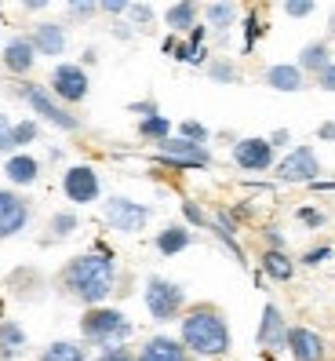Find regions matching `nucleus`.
Wrapping results in <instances>:
<instances>
[{
  "label": "nucleus",
  "instance_id": "nucleus-1",
  "mask_svg": "<svg viewBox=\"0 0 335 361\" xmlns=\"http://www.w3.org/2000/svg\"><path fill=\"white\" fill-rule=\"evenodd\" d=\"M55 292L70 303H80L84 310L102 307L117 292V259L110 252H80V256L66 259L55 274Z\"/></svg>",
  "mask_w": 335,
  "mask_h": 361
},
{
  "label": "nucleus",
  "instance_id": "nucleus-2",
  "mask_svg": "<svg viewBox=\"0 0 335 361\" xmlns=\"http://www.w3.org/2000/svg\"><path fill=\"white\" fill-rule=\"evenodd\" d=\"M179 343L194 357H222L234 347V332H229L226 310L215 303H190L179 317Z\"/></svg>",
  "mask_w": 335,
  "mask_h": 361
},
{
  "label": "nucleus",
  "instance_id": "nucleus-3",
  "mask_svg": "<svg viewBox=\"0 0 335 361\" xmlns=\"http://www.w3.org/2000/svg\"><path fill=\"white\" fill-rule=\"evenodd\" d=\"M77 329H80L84 343H88V347H102V350H106V347H124L132 339V332H135V325L128 322V314L117 310V307H91V310H84Z\"/></svg>",
  "mask_w": 335,
  "mask_h": 361
},
{
  "label": "nucleus",
  "instance_id": "nucleus-4",
  "mask_svg": "<svg viewBox=\"0 0 335 361\" xmlns=\"http://www.w3.org/2000/svg\"><path fill=\"white\" fill-rule=\"evenodd\" d=\"M142 303H146V310H150V317L157 325L175 322V317H182L186 307H190L186 303V288L172 278H160V274H150V278H146Z\"/></svg>",
  "mask_w": 335,
  "mask_h": 361
},
{
  "label": "nucleus",
  "instance_id": "nucleus-5",
  "mask_svg": "<svg viewBox=\"0 0 335 361\" xmlns=\"http://www.w3.org/2000/svg\"><path fill=\"white\" fill-rule=\"evenodd\" d=\"M18 95H23L30 110H33L40 121H48L51 128H58V132H80V128H84V121L70 110V106H62V102L44 88V84H23V88H18Z\"/></svg>",
  "mask_w": 335,
  "mask_h": 361
},
{
  "label": "nucleus",
  "instance_id": "nucleus-6",
  "mask_svg": "<svg viewBox=\"0 0 335 361\" xmlns=\"http://www.w3.org/2000/svg\"><path fill=\"white\" fill-rule=\"evenodd\" d=\"M48 92L62 106H80L84 99H88V92H91V77H88L84 66H77V62H58V66L51 70Z\"/></svg>",
  "mask_w": 335,
  "mask_h": 361
},
{
  "label": "nucleus",
  "instance_id": "nucleus-7",
  "mask_svg": "<svg viewBox=\"0 0 335 361\" xmlns=\"http://www.w3.org/2000/svg\"><path fill=\"white\" fill-rule=\"evenodd\" d=\"M102 216H106L110 230L117 233H139L150 226L153 208L142 201H132V197H110V201H102Z\"/></svg>",
  "mask_w": 335,
  "mask_h": 361
},
{
  "label": "nucleus",
  "instance_id": "nucleus-8",
  "mask_svg": "<svg viewBox=\"0 0 335 361\" xmlns=\"http://www.w3.org/2000/svg\"><path fill=\"white\" fill-rule=\"evenodd\" d=\"M157 161L168 164V168H182V172H186V168H212L215 164V157H212L208 146L190 142V139H179V135L157 142Z\"/></svg>",
  "mask_w": 335,
  "mask_h": 361
},
{
  "label": "nucleus",
  "instance_id": "nucleus-9",
  "mask_svg": "<svg viewBox=\"0 0 335 361\" xmlns=\"http://www.w3.org/2000/svg\"><path fill=\"white\" fill-rule=\"evenodd\" d=\"M321 157H317V150L313 146H296V150H288V157H281L277 164H274V176L281 179V183H306V186H313L321 179Z\"/></svg>",
  "mask_w": 335,
  "mask_h": 361
},
{
  "label": "nucleus",
  "instance_id": "nucleus-10",
  "mask_svg": "<svg viewBox=\"0 0 335 361\" xmlns=\"http://www.w3.org/2000/svg\"><path fill=\"white\" fill-rule=\"evenodd\" d=\"M62 194L73 204H95L102 197V179L91 164H70L62 172Z\"/></svg>",
  "mask_w": 335,
  "mask_h": 361
},
{
  "label": "nucleus",
  "instance_id": "nucleus-11",
  "mask_svg": "<svg viewBox=\"0 0 335 361\" xmlns=\"http://www.w3.org/2000/svg\"><path fill=\"white\" fill-rule=\"evenodd\" d=\"M33 219V204L18 190H0V241L18 238Z\"/></svg>",
  "mask_w": 335,
  "mask_h": 361
},
{
  "label": "nucleus",
  "instance_id": "nucleus-12",
  "mask_svg": "<svg viewBox=\"0 0 335 361\" xmlns=\"http://www.w3.org/2000/svg\"><path fill=\"white\" fill-rule=\"evenodd\" d=\"M274 154L277 150L270 146V139H259V135L234 142V164L241 168V172H270V168L277 164Z\"/></svg>",
  "mask_w": 335,
  "mask_h": 361
},
{
  "label": "nucleus",
  "instance_id": "nucleus-13",
  "mask_svg": "<svg viewBox=\"0 0 335 361\" xmlns=\"http://www.w3.org/2000/svg\"><path fill=\"white\" fill-rule=\"evenodd\" d=\"M284 350L296 357V361H328V339L321 332L306 329V325H291Z\"/></svg>",
  "mask_w": 335,
  "mask_h": 361
},
{
  "label": "nucleus",
  "instance_id": "nucleus-14",
  "mask_svg": "<svg viewBox=\"0 0 335 361\" xmlns=\"http://www.w3.org/2000/svg\"><path fill=\"white\" fill-rule=\"evenodd\" d=\"M288 317L281 314V307L277 303H266L263 307V317H259V329H255V343L263 347V350H284V343H288Z\"/></svg>",
  "mask_w": 335,
  "mask_h": 361
},
{
  "label": "nucleus",
  "instance_id": "nucleus-15",
  "mask_svg": "<svg viewBox=\"0 0 335 361\" xmlns=\"http://www.w3.org/2000/svg\"><path fill=\"white\" fill-rule=\"evenodd\" d=\"M30 40H33L37 55H48V59L66 55V48H70V33H66V26H62V23H37L33 33H30Z\"/></svg>",
  "mask_w": 335,
  "mask_h": 361
},
{
  "label": "nucleus",
  "instance_id": "nucleus-16",
  "mask_svg": "<svg viewBox=\"0 0 335 361\" xmlns=\"http://www.w3.org/2000/svg\"><path fill=\"white\" fill-rule=\"evenodd\" d=\"M0 62H4V70L8 73H30L37 66V48H33V40L30 37H11L4 51H0Z\"/></svg>",
  "mask_w": 335,
  "mask_h": 361
},
{
  "label": "nucleus",
  "instance_id": "nucleus-17",
  "mask_svg": "<svg viewBox=\"0 0 335 361\" xmlns=\"http://www.w3.org/2000/svg\"><path fill=\"white\" fill-rule=\"evenodd\" d=\"M139 361H197L175 336H150L139 350Z\"/></svg>",
  "mask_w": 335,
  "mask_h": 361
},
{
  "label": "nucleus",
  "instance_id": "nucleus-18",
  "mask_svg": "<svg viewBox=\"0 0 335 361\" xmlns=\"http://www.w3.org/2000/svg\"><path fill=\"white\" fill-rule=\"evenodd\" d=\"M263 84H266V88H274V92L291 95V92L306 88V77H303V70L296 66V62H277V66H270L263 73Z\"/></svg>",
  "mask_w": 335,
  "mask_h": 361
},
{
  "label": "nucleus",
  "instance_id": "nucleus-19",
  "mask_svg": "<svg viewBox=\"0 0 335 361\" xmlns=\"http://www.w3.org/2000/svg\"><path fill=\"white\" fill-rule=\"evenodd\" d=\"M197 23H201V4H194V0H179V4L164 8V26L175 37H186Z\"/></svg>",
  "mask_w": 335,
  "mask_h": 361
},
{
  "label": "nucleus",
  "instance_id": "nucleus-20",
  "mask_svg": "<svg viewBox=\"0 0 335 361\" xmlns=\"http://www.w3.org/2000/svg\"><path fill=\"white\" fill-rule=\"evenodd\" d=\"M153 245H157L160 256L172 259V256H179V252H186V248L194 245V230L186 226V223H168L164 230H157V241Z\"/></svg>",
  "mask_w": 335,
  "mask_h": 361
},
{
  "label": "nucleus",
  "instance_id": "nucleus-21",
  "mask_svg": "<svg viewBox=\"0 0 335 361\" xmlns=\"http://www.w3.org/2000/svg\"><path fill=\"white\" fill-rule=\"evenodd\" d=\"M259 274H263V278H270V281H277V285H284V281L296 278V259H291L288 252L263 248V256H259Z\"/></svg>",
  "mask_w": 335,
  "mask_h": 361
},
{
  "label": "nucleus",
  "instance_id": "nucleus-22",
  "mask_svg": "<svg viewBox=\"0 0 335 361\" xmlns=\"http://www.w3.org/2000/svg\"><path fill=\"white\" fill-rule=\"evenodd\" d=\"M331 62L335 59H331V44H328V40H310V44H303L296 66L303 70V77H317V73H324L331 66Z\"/></svg>",
  "mask_w": 335,
  "mask_h": 361
},
{
  "label": "nucleus",
  "instance_id": "nucleus-23",
  "mask_svg": "<svg viewBox=\"0 0 335 361\" xmlns=\"http://www.w3.org/2000/svg\"><path fill=\"white\" fill-rule=\"evenodd\" d=\"M8 288H11L15 300H40V295H44V274L33 270V267H18L8 278Z\"/></svg>",
  "mask_w": 335,
  "mask_h": 361
},
{
  "label": "nucleus",
  "instance_id": "nucleus-24",
  "mask_svg": "<svg viewBox=\"0 0 335 361\" xmlns=\"http://www.w3.org/2000/svg\"><path fill=\"white\" fill-rule=\"evenodd\" d=\"M4 176L11 186H33L40 179V161L33 154H11L4 164Z\"/></svg>",
  "mask_w": 335,
  "mask_h": 361
},
{
  "label": "nucleus",
  "instance_id": "nucleus-25",
  "mask_svg": "<svg viewBox=\"0 0 335 361\" xmlns=\"http://www.w3.org/2000/svg\"><path fill=\"white\" fill-rule=\"evenodd\" d=\"M30 339L18 322H0V361H18L26 354Z\"/></svg>",
  "mask_w": 335,
  "mask_h": 361
},
{
  "label": "nucleus",
  "instance_id": "nucleus-26",
  "mask_svg": "<svg viewBox=\"0 0 335 361\" xmlns=\"http://www.w3.org/2000/svg\"><path fill=\"white\" fill-rule=\"evenodd\" d=\"M204 26L212 30L219 40H226V33L237 26V8L234 4H204Z\"/></svg>",
  "mask_w": 335,
  "mask_h": 361
},
{
  "label": "nucleus",
  "instance_id": "nucleus-27",
  "mask_svg": "<svg viewBox=\"0 0 335 361\" xmlns=\"http://www.w3.org/2000/svg\"><path fill=\"white\" fill-rule=\"evenodd\" d=\"M37 361H88V350L80 343H73V339H55V343H48L40 350Z\"/></svg>",
  "mask_w": 335,
  "mask_h": 361
},
{
  "label": "nucleus",
  "instance_id": "nucleus-28",
  "mask_svg": "<svg viewBox=\"0 0 335 361\" xmlns=\"http://www.w3.org/2000/svg\"><path fill=\"white\" fill-rule=\"evenodd\" d=\"M135 132L146 142H164V139H172V121H168L164 114H153V117H142L135 124Z\"/></svg>",
  "mask_w": 335,
  "mask_h": 361
},
{
  "label": "nucleus",
  "instance_id": "nucleus-29",
  "mask_svg": "<svg viewBox=\"0 0 335 361\" xmlns=\"http://www.w3.org/2000/svg\"><path fill=\"white\" fill-rule=\"evenodd\" d=\"M77 226H80L77 212H55V216L48 219V241H66V238H73Z\"/></svg>",
  "mask_w": 335,
  "mask_h": 361
},
{
  "label": "nucleus",
  "instance_id": "nucleus-30",
  "mask_svg": "<svg viewBox=\"0 0 335 361\" xmlns=\"http://www.w3.org/2000/svg\"><path fill=\"white\" fill-rule=\"evenodd\" d=\"M204 73L212 77L215 84H237V80H241V70H237L229 59H212V62L204 66Z\"/></svg>",
  "mask_w": 335,
  "mask_h": 361
},
{
  "label": "nucleus",
  "instance_id": "nucleus-31",
  "mask_svg": "<svg viewBox=\"0 0 335 361\" xmlns=\"http://www.w3.org/2000/svg\"><path fill=\"white\" fill-rule=\"evenodd\" d=\"M212 233H215V241H219V245H222V248L229 252V256H234V263H237V267H248V259H244V248L237 245V233L222 230V226H219L215 219H212Z\"/></svg>",
  "mask_w": 335,
  "mask_h": 361
},
{
  "label": "nucleus",
  "instance_id": "nucleus-32",
  "mask_svg": "<svg viewBox=\"0 0 335 361\" xmlns=\"http://www.w3.org/2000/svg\"><path fill=\"white\" fill-rule=\"evenodd\" d=\"M259 37H266V23L259 18V11H248V15H244V51L255 48Z\"/></svg>",
  "mask_w": 335,
  "mask_h": 361
},
{
  "label": "nucleus",
  "instance_id": "nucleus-33",
  "mask_svg": "<svg viewBox=\"0 0 335 361\" xmlns=\"http://www.w3.org/2000/svg\"><path fill=\"white\" fill-rule=\"evenodd\" d=\"M11 139H15V150H26L30 142L40 139V124H37V121H18L15 132H11Z\"/></svg>",
  "mask_w": 335,
  "mask_h": 361
},
{
  "label": "nucleus",
  "instance_id": "nucleus-34",
  "mask_svg": "<svg viewBox=\"0 0 335 361\" xmlns=\"http://www.w3.org/2000/svg\"><path fill=\"white\" fill-rule=\"evenodd\" d=\"M182 219H186V226H212V216L197 201H182Z\"/></svg>",
  "mask_w": 335,
  "mask_h": 361
},
{
  "label": "nucleus",
  "instance_id": "nucleus-35",
  "mask_svg": "<svg viewBox=\"0 0 335 361\" xmlns=\"http://www.w3.org/2000/svg\"><path fill=\"white\" fill-rule=\"evenodd\" d=\"M179 139H190V142H201L204 146L208 139H212V132H208L201 121H182L179 124Z\"/></svg>",
  "mask_w": 335,
  "mask_h": 361
},
{
  "label": "nucleus",
  "instance_id": "nucleus-36",
  "mask_svg": "<svg viewBox=\"0 0 335 361\" xmlns=\"http://www.w3.org/2000/svg\"><path fill=\"white\" fill-rule=\"evenodd\" d=\"M128 18H132V26H135V30H150V23H153V8H150V4H128Z\"/></svg>",
  "mask_w": 335,
  "mask_h": 361
},
{
  "label": "nucleus",
  "instance_id": "nucleus-37",
  "mask_svg": "<svg viewBox=\"0 0 335 361\" xmlns=\"http://www.w3.org/2000/svg\"><path fill=\"white\" fill-rule=\"evenodd\" d=\"M281 11L288 18H310L313 11H317V4H313V0H288V4H281Z\"/></svg>",
  "mask_w": 335,
  "mask_h": 361
},
{
  "label": "nucleus",
  "instance_id": "nucleus-38",
  "mask_svg": "<svg viewBox=\"0 0 335 361\" xmlns=\"http://www.w3.org/2000/svg\"><path fill=\"white\" fill-rule=\"evenodd\" d=\"M296 219H299L303 226H310V230H321V226L328 223V216H324L321 208H299V212H296Z\"/></svg>",
  "mask_w": 335,
  "mask_h": 361
},
{
  "label": "nucleus",
  "instance_id": "nucleus-39",
  "mask_svg": "<svg viewBox=\"0 0 335 361\" xmlns=\"http://www.w3.org/2000/svg\"><path fill=\"white\" fill-rule=\"evenodd\" d=\"M324 259H331V245H313L303 252V267H321Z\"/></svg>",
  "mask_w": 335,
  "mask_h": 361
},
{
  "label": "nucleus",
  "instance_id": "nucleus-40",
  "mask_svg": "<svg viewBox=\"0 0 335 361\" xmlns=\"http://www.w3.org/2000/svg\"><path fill=\"white\" fill-rule=\"evenodd\" d=\"M66 15H70V18H77V23H84V18L99 15V4H91V0H73V4L66 8Z\"/></svg>",
  "mask_w": 335,
  "mask_h": 361
},
{
  "label": "nucleus",
  "instance_id": "nucleus-41",
  "mask_svg": "<svg viewBox=\"0 0 335 361\" xmlns=\"http://www.w3.org/2000/svg\"><path fill=\"white\" fill-rule=\"evenodd\" d=\"M263 241H266V248H274V252H284L288 248V241H284V233H281V226H263Z\"/></svg>",
  "mask_w": 335,
  "mask_h": 361
},
{
  "label": "nucleus",
  "instance_id": "nucleus-42",
  "mask_svg": "<svg viewBox=\"0 0 335 361\" xmlns=\"http://www.w3.org/2000/svg\"><path fill=\"white\" fill-rule=\"evenodd\" d=\"M95 361H139V354H135L132 347H106Z\"/></svg>",
  "mask_w": 335,
  "mask_h": 361
},
{
  "label": "nucleus",
  "instance_id": "nucleus-43",
  "mask_svg": "<svg viewBox=\"0 0 335 361\" xmlns=\"http://www.w3.org/2000/svg\"><path fill=\"white\" fill-rule=\"evenodd\" d=\"M11 132H15V124L0 114V154H15V139H11Z\"/></svg>",
  "mask_w": 335,
  "mask_h": 361
},
{
  "label": "nucleus",
  "instance_id": "nucleus-44",
  "mask_svg": "<svg viewBox=\"0 0 335 361\" xmlns=\"http://www.w3.org/2000/svg\"><path fill=\"white\" fill-rule=\"evenodd\" d=\"M208 33H212V30H208L204 23H197L190 33H186V44H190V48H204V40H208Z\"/></svg>",
  "mask_w": 335,
  "mask_h": 361
},
{
  "label": "nucleus",
  "instance_id": "nucleus-45",
  "mask_svg": "<svg viewBox=\"0 0 335 361\" xmlns=\"http://www.w3.org/2000/svg\"><path fill=\"white\" fill-rule=\"evenodd\" d=\"M128 110H132V114H139V121H142V117H153V114H160V106H157L153 99H146V102H132Z\"/></svg>",
  "mask_w": 335,
  "mask_h": 361
},
{
  "label": "nucleus",
  "instance_id": "nucleus-46",
  "mask_svg": "<svg viewBox=\"0 0 335 361\" xmlns=\"http://www.w3.org/2000/svg\"><path fill=\"white\" fill-rule=\"evenodd\" d=\"M99 11L102 15H128V0H102Z\"/></svg>",
  "mask_w": 335,
  "mask_h": 361
},
{
  "label": "nucleus",
  "instance_id": "nucleus-47",
  "mask_svg": "<svg viewBox=\"0 0 335 361\" xmlns=\"http://www.w3.org/2000/svg\"><path fill=\"white\" fill-rule=\"evenodd\" d=\"M313 80H317V88H321V92H335V62H331V66H328L324 73L313 77Z\"/></svg>",
  "mask_w": 335,
  "mask_h": 361
},
{
  "label": "nucleus",
  "instance_id": "nucleus-48",
  "mask_svg": "<svg viewBox=\"0 0 335 361\" xmlns=\"http://www.w3.org/2000/svg\"><path fill=\"white\" fill-rule=\"evenodd\" d=\"M317 139L321 142H335V121H321L317 124Z\"/></svg>",
  "mask_w": 335,
  "mask_h": 361
},
{
  "label": "nucleus",
  "instance_id": "nucleus-49",
  "mask_svg": "<svg viewBox=\"0 0 335 361\" xmlns=\"http://www.w3.org/2000/svg\"><path fill=\"white\" fill-rule=\"evenodd\" d=\"M291 142V132L288 128H277L274 135H270V146H274V150H281V146H288Z\"/></svg>",
  "mask_w": 335,
  "mask_h": 361
},
{
  "label": "nucleus",
  "instance_id": "nucleus-50",
  "mask_svg": "<svg viewBox=\"0 0 335 361\" xmlns=\"http://www.w3.org/2000/svg\"><path fill=\"white\" fill-rule=\"evenodd\" d=\"M113 33H117L120 40H132V26H128V23H117V26H113Z\"/></svg>",
  "mask_w": 335,
  "mask_h": 361
},
{
  "label": "nucleus",
  "instance_id": "nucleus-51",
  "mask_svg": "<svg viewBox=\"0 0 335 361\" xmlns=\"http://www.w3.org/2000/svg\"><path fill=\"white\" fill-rule=\"evenodd\" d=\"M48 4H44V0H30V4H26V11H44Z\"/></svg>",
  "mask_w": 335,
  "mask_h": 361
},
{
  "label": "nucleus",
  "instance_id": "nucleus-52",
  "mask_svg": "<svg viewBox=\"0 0 335 361\" xmlns=\"http://www.w3.org/2000/svg\"><path fill=\"white\" fill-rule=\"evenodd\" d=\"M328 40H335V11L328 15Z\"/></svg>",
  "mask_w": 335,
  "mask_h": 361
}]
</instances>
